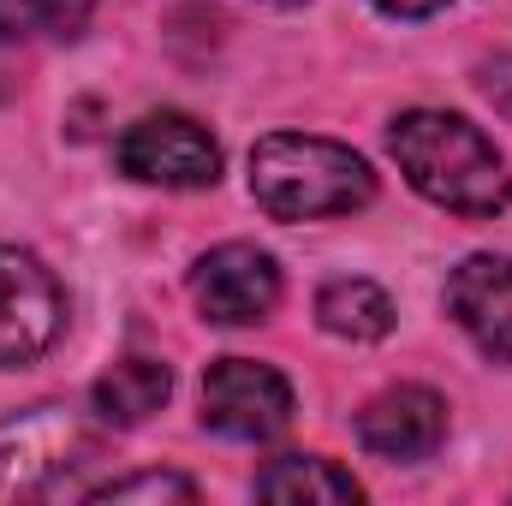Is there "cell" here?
I'll return each mask as SVG.
<instances>
[{
    "mask_svg": "<svg viewBox=\"0 0 512 506\" xmlns=\"http://www.w3.org/2000/svg\"><path fill=\"white\" fill-rule=\"evenodd\" d=\"M251 197L274 221H328L376 197V173L358 149L310 131H274L251 149Z\"/></svg>",
    "mask_w": 512,
    "mask_h": 506,
    "instance_id": "7a4b0ae2",
    "label": "cell"
},
{
    "mask_svg": "<svg viewBox=\"0 0 512 506\" xmlns=\"http://www.w3.org/2000/svg\"><path fill=\"white\" fill-rule=\"evenodd\" d=\"M387 149L399 161V173L411 179V191H423L435 209L489 221L512 209V167L507 155L459 114L441 108H411L387 131Z\"/></svg>",
    "mask_w": 512,
    "mask_h": 506,
    "instance_id": "6da1fadb",
    "label": "cell"
},
{
    "mask_svg": "<svg viewBox=\"0 0 512 506\" xmlns=\"http://www.w3.org/2000/svg\"><path fill=\"white\" fill-rule=\"evenodd\" d=\"M358 441L387 465H417L447 441V399L429 387H387L358 411Z\"/></svg>",
    "mask_w": 512,
    "mask_h": 506,
    "instance_id": "ba28073f",
    "label": "cell"
},
{
    "mask_svg": "<svg viewBox=\"0 0 512 506\" xmlns=\"http://www.w3.org/2000/svg\"><path fill=\"white\" fill-rule=\"evenodd\" d=\"M96 453L90 423L72 405H30L0 417V501H36L66 483L72 465Z\"/></svg>",
    "mask_w": 512,
    "mask_h": 506,
    "instance_id": "3957f363",
    "label": "cell"
},
{
    "mask_svg": "<svg viewBox=\"0 0 512 506\" xmlns=\"http://www.w3.org/2000/svg\"><path fill=\"white\" fill-rule=\"evenodd\" d=\"M90 18V0H18V24H36L48 36H78Z\"/></svg>",
    "mask_w": 512,
    "mask_h": 506,
    "instance_id": "5bb4252c",
    "label": "cell"
},
{
    "mask_svg": "<svg viewBox=\"0 0 512 506\" xmlns=\"http://www.w3.org/2000/svg\"><path fill=\"white\" fill-rule=\"evenodd\" d=\"M203 423L227 441H274L292 423V387L274 364L215 358L203 370Z\"/></svg>",
    "mask_w": 512,
    "mask_h": 506,
    "instance_id": "5b68a950",
    "label": "cell"
},
{
    "mask_svg": "<svg viewBox=\"0 0 512 506\" xmlns=\"http://www.w3.org/2000/svg\"><path fill=\"white\" fill-rule=\"evenodd\" d=\"M191 298L209 322L221 328H245V322H262L280 298V268L274 256L256 251V245H215L191 268Z\"/></svg>",
    "mask_w": 512,
    "mask_h": 506,
    "instance_id": "52a82bcc",
    "label": "cell"
},
{
    "mask_svg": "<svg viewBox=\"0 0 512 506\" xmlns=\"http://www.w3.org/2000/svg\"><path fill=\"white\" fill-rule=\"evenodd\" d=\"M477 90H483V102L512 126V54H495V60L477 66Z\"/></svg>",
    "mask_w": 512,
    "mask_h": 506,
    "instance_id": "9a60e30c",
    "label": "cell"
},
{
    "mask_svg": "<svg viewBox=\"0 0 512 506\" xmlns=\"http://www.w3.org/2000/svg\"><path fill=\"white\" fill-rule=\"evenodd\" d=\"M268 6H304V0H268Z\"/></svg>",
    "mask_w": 512,
    "mask_h": 506,
    "instance_id": "e0dca14e",
    "label": "cell"
},
{
    "mask_svg": "<svg viewBox=\"0 0 512 506\" xmlns=\"http://www.w3.org/2000/svg\"><path fill=\"white\" fill-rule=\"evenodd\" d=\"M167 393H173V370L161 358H126L90 387V405L108 429H137L167 405Z\"/></svg>",
    "mask_w": 512,
    "mask_h": 506,
    "instance_id": "30bf717a",
    "label": "cell"
},
{
    "mask_svg": "<svg viewBox=\"0 0 512 506\" xmlns=\"http://www.w3.org/2000/svg\"><path fill=\"white\" fill-rule=\"evenodd\" d=\"M447 316L489 364H512V256H465L447 280Z\"/></svg>",
    "mask_w": 512,
    "mask_h": 506,
    "instance_id": "9c48e42d",
    "label": "cell"
},
{
    "mask_svg": "<svg viewBox=\"0 0 512 506\" xmlns=\"http://www.w3.org/2000/svg\"><path fill=\"white\" fill-rule=\"evenodd\" d=\"M96 501H197V483L173 477V471H143V477H126V483H102Z\"/></svg>",
    "mask_w": 512,
    "mask_h": 506,
    "instance_id": "4fadbf2b",
    "label": "cell"
},
{
    "mask_svg": "<svg viewBox=\"0 0 512 506\" xmlns=\"http://www.w3.org/2000/svg\"><path fill=\"white\" fill-rule=\"evenodd\" d=\"M114 161L137 185H161V191H203L221 179V143L191 114H143L114 143Z\"/></svg>",
    "mask_w": 512,
    "mask_h": 506,
    "instance_id": "277c9868",
    "label": "cell"
},
{
    "mask_svg": "<svg viewBox=\"0 0 512 506\" xmlns=\"http://www.w3.org/2000/svg\"><path fill=\"white\" fill-rule=\"evenodd\" d=\"M256 495H262V501H286V506H298V501L334 506V501H358L364 489H358V477H352V471H340L334 459L292 453V459H274V465L256 477Z\"/></svg>",
    "mask_w": 512,
    "mask_h": 506,
    "instance_id": "8fae6325",
    "label": "cell"
},
{
    "mask_svg": "<svg viewBox=\"0 0 512 506\" xmlns=\"http://www.w3.org/2000/svg\"><path fill=\"white\" fill-rule=\"evenodd\" d=\"M66 328L60 280L18 245H0V370L36 364Z\"/></svg>",
    "mask_w": 512,
    "mask_h": 506,
    "instance_id": "8992f818",
    "label": "cell"
},
{
    "mask_svg": "<svg viewBox=\"0 0 512 506\" xmlns=\"http://www.w3.org/2000/svg\"><path fill=\"white\" fill-rule=\"evenodd\" d=\"M387 18H429V12H441V6H453V0H376Z\"/></svg>",
    "mask_w": 512,
    "mask_h": 506,
    "instance_id": "2e32d148",
    "label": "cell"
},
{
    "mask_svg": "<svg viewBox=\"0 0 512 506\" xmlns=\"http://www.w3.org/2000/svg\"><path fill=\"white\" fill-rule=\"evenodd\" d=\"M316 322L328 334H340V340H382V334H393V298H387L376 280L346 274V280H328L322 286Z\"/></svg>",
    "mask_w": 512,
    "mask_h": 506,
    "instance_id": "7c38bea8",
    "label": "cell"
}]
</instances>
